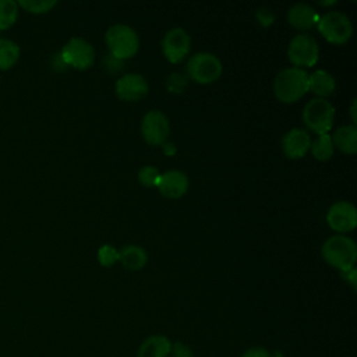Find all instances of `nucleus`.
Wrapping results in <instances>:
<instances>
[{
    "label": "nucleus",
    "mask_w": 357,
    "mask_h": 357,
    "mask_svg": "<svg viewBox=\"0 0 357 357\" xmlns=\"http://www.w3.org/2000/svg\"><path fill=\"white\" fill-rule=\"evenodd\" d=\"M308 91V74L300 67L280 70L273 79V92L282 102L298 100Z\"/></svg>",
    "instance_id": "obj_1"
},
{
    "label": "nucleus",
    "mask_w": 357,
    "mask_h": 357,
    "mask_svg": "<svg viewBox=\"0 0 357 357\" xmlns=\"http://www.w3.org/2000/svg\"><path fill=\"white\" fill-rule=\"evenodd\" d=\"M321 252L329 265L340 269L342 272L354 268V262L357 259V245L353 238L344 234H335L326 238Z\"/></svg>",
    "instance_id": "obj_2"
},
{
    "label": "nucleus",
    "mask_w": 357,
    "mask_h": 357,
    "mask_svg": "<svg viewBox=\"0 0 357 357\" xmlns=\"http://www.w3.org/2000/svg\"><path fill=\"white\" fill-rule=\"evenodd\" d=\"M106 43L110 54L119 60L134 56L139 46V38L134 28L126 24H114L106 31Z\"/></svg>",
    "instance_id": "obj_3"
},
{
    "label": "nucleus",
    "mask_w": 357,
    "mask_h": 357,
    "mask_svg": "<svg viewBox=\"0 0 357 357\" xmlns=\"http://www.w3.org/2000/svg\"><path fill=\"white\" fill-rule=\"evenodd\" d=\"M333 119L335 107L325 98H312L303 109V121L318 135L328 134V131L332 128Z\"/></svg>",
    "instance_id": "obj_4"
},
{
    "label": "nucleus",
    "mask_w": 357,
    "mask_h": 357,
    "mask_svg": "<svg viewBox=\"0 0 357 357\" xmlns=\"http://www.w3.org/2000/svg\"><path fill=\"white\" fill-rule=\"evenodd\" d=\"M318 31L324 38L332 43H344L353 33V25L349 17L337 10L325 13L318 20Z\"/></svg>",
    "instance_id": "obj_5"
},
{
    "label": "nucleus",
    "mask_w": 357,
    "mask_h": 357,
    "mask_svg": "<svg viewBox=\"0 0 357 357\" xmlns=\"http://www.w3.org/2000/svg\"><path fill=\"white\" fill-rule=\"evenodd\" d=\"M223 71L222 61L218 56L209 52H199L190 57L187 63L188 75L201 84H209L216 81Z\"/></svg>",
    "instance_id": "obj_6"
},
{
    "label": "nucleus",
    "mask_w": 357,
    "mask_h": 357,
    "mask_svg": "<svg viewBox=\"0 0 357 357\" xmlns=\"http://www.w3.org/2000/svg\"><path fill=\"white\" fill-rule=\"evenodd\" d=\"M289 60L294 67H311L318 61L319 46L317 39L310 33H297L291 38L287 47Z\"/></svg>",
    "instance_id": "obj_7"
},
{
    "label": "nucleus",
    "mask_w": 357,
    "mask_h": 357,
    "mask_svg": "<svg viewBox=\"0 0 357 357\" xmlns=\"http://www.w3.org/2000/svg\"><path fill=\"white\" fill-rule=\"evenodd\" d=\"M60 57L64 66H71L78 70H85L95 60L93 46L84 38H71L61 49Z\"/></svg>",
    "instance_id": "obj_8"
},
{
    "label": "nucleus",
    "mask_w": 357,
    "mask_h": 357,
    "mask_svg": "<svg viewBox=\"0 0 357 357\" xmlns=\"http://www.w3.org/2000/svg\"><path fill=\"white\" fill-rule=\"evenodd\" d=\"M170 131L169 119L160 110H149L141 121V132L151 145H162L166 142Z\"/></svg>",
    "instance_id": "obj_9"
},
{
    "label": "nucleus",
    "mask_w": 357,
    "mask_h": 357,
    "mask_svg": "<svg viewBox=\"0 0 357 357\" xmlns=\"http://www.w3.org/2000/svg\"><path fill=\"white\" fill-rule=\"evenodd\" d=\"M191 39L183 28L169 29L162 39V49L170 63H178L190 52Z\"/></svg>",
    "instance_id": "obj_10"
},
{
    "label": "nucleus",
    "mask_w": 357,
    "mask_h": 357,
    "mask_svg": "<svg viewBox=\"0 0 357 357\" xmlns=\"http://www.w3.org/2000/svg\"><path fill=\"white\" fill-rule=\"evenodd\" d=\"M326 222L336 231H350L357 225V209L349 201H337L328 209Z\"/></svg>",
    "instance_id": "obj_11"
},
{
    "label": "nucleus",
    "mask_w": 357,
    "mask_h": 357,
    "mask_svg": "<svg viewBox=\"0 0 357 357\" xmlns=\"http://www.w3.org/2000/svg\"><path fill=\"white\" fill-rule=\"evenodd\" d=\"M116 93L123 100H139L148 93V82L138 73H128L116 81Z\"/></svg>",
    "instance_id": "obj_12"
},
{
    "label": "nucleus",
    "mask_w": 357,
    "mask_h": 357,
    "mask_svg": "<svg viewBox=\"0 0 357 357\" xmlns=\"http://www.w3.org/2000/svg\"><path fill=\"white\" fill-rule=\"evenodd\" d=\"M311 145V137L304 128H291L282 138V149L290 159L303 158Z\"/></svg>",
    "instance_id": "obj_13"
},
{
    "label": "nucleus",
    "mask_w": 357,
    "mask_h": 357,
    "mask_svg": "<svg viewBox=\"0 0 357 357\" xmlns=\"http://www.w3.org/2000/svg\"><path fill=\"white\" fill-rule=\"evenodd\" d=\"M156 187L165 197L178 198L187 191L188 178L181 170H167L160 173Z\"/></svg>",
    "instance_id": "obj_14"
},
{
    "label": "nucleus",
    "mask_w": 357,
    "mask_h": 357,
    "mask_svg": "<svg viewBox=\"0 0 357 357\" xmlns=\"http://www.w3.org/2000/svg\"><path fill=\"white\" fill-rule=\"evenodd\" d=\"M319 15L312 6L307 3H296L287 11V21L297 29H308L318 22Z\"/></svg>",
    "instance_id": "obj_15"
},
{
    "label": "nucleus",
    "mask_w": 357,
    "mask_h": 357,
    "mask_svg": "<svg viewBox=\"0 0 357 357\" xmlns=\"http://www.w3.org/2000/svg\"><path fill=\"white\" fill-rule=\"evenodd\" d=\"M172 342L163 335L146 337L138 347L137 357H169Z\"/></svg>",
    "instance_id": "obj_16"
},
{
    "label": "nucleus",
    "mask_w": 357,
    "mask_h": 357,
    "mask_svg": "<svg viewBox=\"0 0 357 357\" xmlns=\"http://www.w3.org/2000/svg\"><path fill=\"white\" fill-rule=\"evenodd\" d=\"M333 146L339 148L344 153H356L357 151V127L356 124L340 126L331 135Z\"/></svg>",
    "instance_id": "obj_17"
},
{
    "label": "nucleus",
    "mask_w": 357,
    "mask_h": 357,
    "mask_svg": "<svg viewBox=\"0 0 357 357\" xmlns=\"http://www.w3.org/2000/svg\"><path fill=\"white\" fill-rule=\"evenodd\" d=\"M335 86V78L326 70H315L311 75H308V91L317 93L318 98H324L333 93Z\"/></svg>",
    "instance_id": "obj_18"
},
{
    "label": "nucleus",
    "mask_w": 357,
    "mask_h": 357,
    "mask_svg": "<svg viewBox=\"0 0 357 357\" xmlns=\"http://www.w3.org/2000/svg\"><path fill=\"white\" fill-rule=\"evenodd\" d=\"M146 259H148L146 251L137 244L124 245L119 251V261L123 264V266L131 271L141 269L146 264Z\"/></svg>",
    "instance_id": "obj_19"
},
{
    "label": "nucleus",
    "mask_w": 357,
    "mask_h": 357,
    "mask_svg": "<svg viewBox=\"0 0 357 357\" xmlns=\"http://www.w3.org/2000/svg\"><path fill=\"white\" fill-rule=\"evenodd\" d=\"M20 46L6 38H0V71L10 70L20 60Z\"/></svg>",
    "instance_id": "obj_20"
},
{
    "label": "nucleus",
    "mask_w": 357,
    "mask_h": 357,
    "mask_svg": "<svg viewBox=\"0 0 357 357\" xmlns=\"http://www.w3.org/2000/svg\"><path fill=\"white\" fill-rule=\"evenodd\" d=\"M311 153L318 160H328L335 151L332 137L329 134H321L314 141H311Z\"/></svg>",
    "instance_id": "obj_21"
},
{
    "label": "nucleus",
    "mask_w": 357,
    "mask_h": 357,
    "mask_svg": "<svg viewBox=\"0 0 357 357\" xmlns=\"http://www.w3.org/2000/svg\"><path fill=\"white\" fill-rule=\"evenodd\" d=\"M18 4L14 0H0V32L17 22Z\"/></svg>",
    "instance_id": "obj_22"
},
{
    "label": "nucleus",
    "mask_w": 357,
    "mask_h": 357,
    "mask_svg": "<svg viewBox=\"0 0 357 357\" xmlns=\"http://www.w3.org/2000/svg\"><path fill=\"white\" fill-rule=\"evenodd\" d=\"M18 7L24 8L31 14H45L50 11L57 1L56 0H20L17 1Z\"/></svg>",
    "instance_id": "obj_23"
},
{
    "label": "nucleus",
    "mask_w": 357,
    "mask_h": 357,
    "mask_svg": "<svg viewBox=\"0 0 357 357\" xmlns=\"http://www.w3.org/2000/svg\"><path fill=\"white\" fill-rule=\"evenodd\" d=\"M159 170L152 166V165H146V166H142L138 172V180L141 184L146 185V187H156V183L159 180Z\"/></svg>",
    "instance_id": "obj_24"
},
{
    "label": "nucleus",
    "mask_w": 357,
    "mask_h": 357,
    "mask_svg": "<svg viewBox=\"0 0 357 357\" xmlns=\"http://www.w3.org/2000/svg\"><path fill=\"white\" fill-rule=\"evenodd\" d=\"M98 259L103 266L113 265L116 261H119V250L110 244H105L98 251Z\"/></svg>",
    "instance_id": "obj_25"
},
{
    "label": "nucleus",
    "mask_w": 357,
    "mask_h": 357,
    "mask_svg": "<svg viewBox=\"0 0 357 357\" xmlns=\"http://www.w3.org/2000/svg\"><path fill=\"white\" fill-rule=\"evenodd\" d=\"M166 86L170 92H183L187 86V77L180 73H173L166 79Z\"/></svg>",
    "instance_id": "obj_26"
},
{
    "label": "nucleus",
    "mask_w": 357,
    "mask_h": 357,
    "mask_svg": "<svg viewBox=\"0 0 357 357\" xmlns=\"http://www.w3.org/2000/svg\"><path fill=\"white\" fill-rule=\"evenodd\" d=\"M255 17H257V21L262 25V26H269L273 24L275 21V14L271 8L268 7H259L255 13Z\"/></svg>",
    "instance_id": "obj_27"
},
{
    "label": "nucleus",
    "mask_w": 357,
    "mask_h": 357,
    "mask_svg": "<svg viewBox=\"0 0 357 357\" xmlns=\"http://www.w3.org/2000/svg\"><path fill=\"white\" fill-rule=\"evenodd\" d=\"M169 357H194V353L187 344L181 342H176V343H172Z\"/></svg>",
    "instance_id": "obj_28"
},
{
    "label": "nucleus",
    "mask_w": 357,
    "mask_h": 357,
    "mask_svg": "<svg viewBox=\"0 0 357 357\" xmlns=\"http://www.w3.org/2000/svg\"><path fill=\"white\" fill-rule=\"evenodd\" d=\"M241 357H272V356L266 349H264L261 346H254V347L247 349Z\"/></svg>",
    "instance_id": "obj_29"
},
{
    "label": "nucleus",
    "mask_w": 357,
    "mask_h": 357,
    "mask_svg": "<svg viewBox=\"0 0 357 357\" xmlns=\"http://www.w3.org/2000/svg\"><path fill=\"white\" fill-rule=\"evenodd\" d=\"M342 273H343L344 279H347V280L351 283V286L356 287V269L351 268V269H349V271H346V272H342Z\"/></svg>",
    "instance_id": "obj_30"
},
{
    "label": "nucleus",
    "mask_w": 357,
    "mask_h": 357,
    "mask_svg": "<svg viewBox=\"0 0 357 357\" xmlns=\"http://www.w3.org/2000/svg\"><path fill=\"white\" fill-rule=\"evenodd\" d=\"M162 146H163V151L166 155H173L176 152V146L173 142H163Z\"/></svg>",
    "instance_id": "obj_31"
},
{
    "label": "nucleus",
    "mask_w": 357,
    "mask_h": 357,
    "mask_svg": "<svg viewBox=\"0 0 357 357\" xmlns=\"http://www.w3.org/2000/svg\"><path fill=\"white\" fill-rule=\"evenodd\" d=\"M350 114H351V120H353V124L356 123V99L351 102V106H350Z\"/></svg>",
    "instance_id": "obj_32"
},
{
    "label": "nucleus",
    "mask_w": 357,
    "mask_h": 357,
    "mask_svg": "<svg viewBox=\"0 0 357 357\" xmlns=\"http://www.w3.org/2000/svg\"><path fill=\"white\" fill-rule=\"evenodd\" d=\"M321 4H333L335 1H319Z\"/></svg>",
    "instance_id": "obj_33"
}]
</instances>
